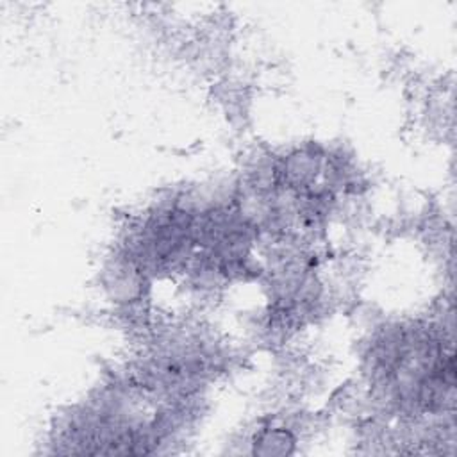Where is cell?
<instances>
[{"instance_id": "1", "label": "cell", "mask_w": 457, "mask_h": 457, "mask_svg": "<svg viewBox=\"0 0 457 457\" xmlns=\"http://www.w3.org/2000/svg\"><path fill=\"white\" fill-rule=\"evenodd\" d=\"M254 453L260 455H286L293 452L295 436L286 429H263L254 437Z\"/></svg>"}]
</instances>
